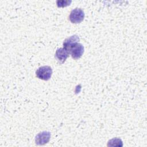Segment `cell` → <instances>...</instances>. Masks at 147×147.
I'll list each match as a JSON object with an SVG mask.
<instances>
[{"label":"cell","mask_w":147,"mask_h":147,"mask_svg":"<svg viewBox=\"0 0 147 147\" xmlns=\"http://www.w3.org/2000/svg\"><path fill=\"white\" fill-rule=\"evenodd\" d=\"M84 47L83 45L79 43L76 42L69 47L67 51L72 56V57L75 60H77L81 57L84 53Z\"/></svg>","instance_id":"cell-1"},{"label":"cell","mask_w":147,"mask_h":147,"mask_svg":"<svg viewBox=\"0 0 147 147\" xmlns=\"http://www.w3.org/2000/svg\"><path fill=\"white\" fill-rule=\"evenodd\" d=\"M52 74V69L48 65L39 67L36 71V76L44 80H48L51 78Z\"/></svg>","instance_id":"cell-2"},{"label":"cell","mask_w":147,"mask_h":147,"mask_svg":"<svg viewBox=\"0 0 147 147\" xmlns=\"http://www.w3.org/2000/svg\"><path fill=\"white\" fill-rule=\"evenodd\" d=\"M84 18V11L80 8H75L73 9L69 16V19L70 21L73 24H79L80 23Z\"/></svg>","instance_id":"cell-3"},{"label":"cell","mask_w":147,"mask_h":147,"mask_svg":"<svg viewBox=\"0 0 147 147\" xmlns=\"http://www.w3.org/2000/svg\"><path fill=\"white\" fill-rule=\"evenodd\" d=\"M51 138V133L49 131H44L38 133L35 138V142L37 145H42L48 143Z\"/></svg>","instance_id":"cell-4"},{"label":"cell","mask_w":147,"mask_h":147,"mask_svg":"<svg viewBox=\"0 0 147 147\" xmlns=\"http://www.w3.org/2000/svg\"><path fill=\"white\" fill-rule=\"evenodd\" d=\"M69 53L64 48H60L56 50L55 57L56 59L60 64H63L65 62L67 58L68 57Z\"/></svg>","instance_id":"cell-5"},{"label":"cell","mask_w":147,"mask_h":147,"mask_svg":"<svg viewBox=\"0 0 147 147\" xmlns=\"http://www.w3.org/2000/svg\"><path fill=\"white\" fill-rule=\"evenodd\" d=\"M80 38L77 35H73L67 38L63 42V48L67 50L69 47L76 42H79Z\"/></svg>","instance_id":"cell-6"},{"label":"cell","mask_w":147,"mask_h":147,"mask_svg":"<svg viewBox=\"0 0 147 147\" xmlns=\"http://www.w3.org/2000/svg\"><path fill=\"white\" fill-rule=\"evenodd\" d=\"M72 1L71 0H57L56 1V4L59 7H64L70 5Z\"/></svg>","instance_id":"cell-7"}]
</instances>
